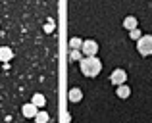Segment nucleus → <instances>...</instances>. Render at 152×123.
<instances>
[{
    "mask_svg": "<svg viewBox=\"0 0 152 123\" xmlns=\"http://www.w3.org/2000/svg\"><path fill=\"white\" fill-rule=\"evenodd\" d=\"M79 66H81V73L85 75V77H96L102 71V62L98 60L96 56L83 58V60L79 62Z\"/></svg>",
    "mask_w": 152,
    "mask_h": 123,
    "instance_id": "obj_1",
    "label": "nucleus"
},
{
    "mask_svg": "<svg viewBox=\"0 0 152 123\" xmlns=\"http://www.w3.org/2000/svg\"><path fill=\"white\" fill-rule=\"evenodd\" d=\"M137 50L141 56H152V35H142L137 41Z\"/></svg>",
    "mask_w": 152,
    "mask_h": 123,
    "instance_id": "obj_2",
    "label": "nucleus"
},
{
    "mask_svg": "<svg viewBox=\"0 0 152 123\" xmlns=\"http://www.w3.org/2000/svg\"><path fill=\"white\" fill-rule=\"evenodd\" d=\"M110 81H112V85H115V87L125 85V81H127V71L121 69V67L114 69V71H112V75H110Z\"/></svg>",
    "mask_w": 152,
    "mask_h": 123,
    "instance_id": "obj_3",
    "label": "nucleus"
},
{
    "mask_svg": "<svg viewBox=\"0 0 152 123\" xmlns=\"http://www.w3.org/2000/svg\"><path fill=\"white\" fill-rule=\"evenodd\" d=\"M81 52H83V56H85V58H89V56H96V52H98V42H96V41H93V39L85 41V42H83Z\"/></svg>",
    "mask_w": 152,
    "mask_h": 123,
    "instance_id": "obj_4",
    "label": "nucleus"
},
{
    "mask_svg": "<svg viewBox=\"0 0 152 123\" xmlns=\"http://www.w3.org/2000/svg\"><path fill=\"white\" fill-rule=\"evenodd\" d=\"M21 114H23L25 117H31V119H35V116L39 114V108H37L35 104H31V102H29V104H25V106L21 108Z\"/></svg>",
    "mask_w": 152,
    "mask_h": 123,
    "instance_id": "obj_5",
    "label": "nucleus"
},
{
    "mask_svg": "<svg viewBox=\"0 0 152 123\" xmlns=\"http://www.w3.org/2000/svg\"><path fill=\"white\" fill-rule=\"evenodd\" d=\"M123 27H125L127 31H133L139 27V19L135 17V15H127L125 19H123Z\"/></svg>",
    "mask_w": 152,
    "mask_h": 123,
    "instance_id": "obj_6",
    "label": "nucleus"
},
{
    "mask_svg": "<svg viewBox=\"0 0 152 123\" xmlns=\"http://www.w3.org/2000/svg\"><path fill=\"white\" fill-rule=\"evenodd\" d=\"M12 58H14V52H12L10 46H0V62L8 63Z\"/></svg>",
    "mask_w": 152,
    "mask_h": 123,
    "instance_id": "obj_7",
    "label": "nucleus"
},
{
    "mask_svg": "<svg viewBox=\"0 0 152 123\" xmlns=\"http://www.w3.org/2000/svg\"><path fill=\"white\" fill-rule=\"evenodd\" d=\"M31 104H35L39 110H41V108H45V106H46V98H45V94L35 92V94H33V98H31Z\"/></svg>",
    "mask_w": 152,
    "mask_h": 123,
    "instance_id": "obj_8",
    "label": "nucleus"
},
{
    "mask_svg": "<svg viewBox=\"0 0 152 123\" xmlns=\"http://www.w3.org/2000/svg\"><path fill=\"white\" fill-rule=\"evenodd\" d=\"M67 98H69V102H81L83 100V92H81V89H77V87H73V89L69 90V94H67Z\"/></svg>",
    "mask_w": 152,
    "mask_h": 123,
    "instance_id": "obj_9",
    "label": "nucleus"
},
{
    "mask_svg": "<svg viewBox=\"0 0 152 123\" xmlns=\"http://www.w3.org/2000/svg\"><path fill=\"white\" fill-rule=\"evenodd\" d=\"M115 94H118V98H129L131 89L127 85H119V87H115Z\"/></svg>",
    "mask_w": 152,
    "mask_h": 123,
    "instance_id": "obj_10",
    "label": "nucleus"
},
{
    "mask_svg": "<svg viewBox=\"0 0 152 123\" xmlns=\"http://www.w3.org/2000/svg\"><path fill=\"white\" fill-rule=\"evenodd\" d=\"M83 39H79V37H71L69 39V50H81L83 48Z\"/></svg>",
    "mask_w": 152,
    "mask_h": 123,
    "instance_id": "obj_11",
    "label": "nucleus"
},
{
    "mask_svg": "<svg viewBox=\"0 0 152 123\" xmlns=\"http://www.w3.org/2000/svg\"><path fill=\"white\" fill-rule=\"evenodd\" d=\"M48 119H50V116L45 110H39V114L35 116V123H48Z\"/></svg>",
    "mask_w": 152,
    "mask_h": 123,
    "instance_id": "obj_12",
    "label": "nucleus"
},
{
    "mask_svg": "<svg viewBox=\"0 0 152 123\" xmlns=\"http://www.w3.org/2000/svg\"><path fill=\"white\" fill-rule=\"evenodd\" d=\"M83 52L81 50H69V62H81L83 60Z\"/></svg>",
    "mask_w": 152,
    "mask_h": 123,
    "instance_id": "obj_13",
    "label": "nucleus"
},
{
    "mask_svg": "<svg viewBox=\"0 0 152 123\" xmlns=\"http://www.w3.org/2000/svg\"><path fill=\"white\" fill-rule=\"evenodd\" d=\"M141 37H142V33H141L139 27H137V29H133V31H129V39H131V41H139Z\"/></svg>",
    "mask_w": 152,
    "mask_h": 123,
    "instance_id": "obj_14",
    "label": "nucleus"
},
{
    "mask_svg": "<svg viewBox=\"0 0 152 123\" xmlns=\"http://www.w3.org/2000/svg\"><path fill=\"white\" fill-rule=\"evenodd\" d=\"M45 31H46V33H52V31H54V21H52V19H48V21H46Z\"/></svg>",
    "mask_w": 152,
    "mask_h": 123,
    "instance_id": "obj_15",
    "label": "nucleus"
}]
</instances>
